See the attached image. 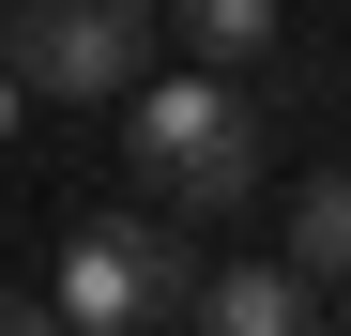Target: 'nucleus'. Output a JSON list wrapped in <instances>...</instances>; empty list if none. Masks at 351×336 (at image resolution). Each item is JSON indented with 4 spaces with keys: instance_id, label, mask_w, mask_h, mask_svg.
I'll return each mask as SVG.
<instances>
[{
    "instance_id": "0eeeda50",
    "label": "nucleus",
    "mask_w": 351,
    "mask_h": 336,
    "mask_svg": "<svg viewBox=\"0 0 351 336\" xmlns=\"http://www.w3.org/2000/svg\"><path fill=\"white\" fill-rule=\"evenodd\" d=\"M31 321H46V291H0V336H31Z\"/></svg>"
},
{
    "instance_id": "f03ea898",
    "label": "nucleus",
    "mask_w": 351,
    "mask_h": 336,
    "mask_svg": "<svg viewBox=\"0 0 351 336\" xmlns=\"http://www.w3.org/2000/svg\"><path fill=\"white\" fill-rule=\"evenodd\" d=\"M46 321H77V336H168V321H199L184 214H77L62 275H46Z\"/></svg>"
},
{
    "instance_id": "f257e3e1",
    "label": "nucleus",
    "mask_w": 351,
    "mask_h": 336,
    "mask_svg": "<svg viewBox=\"0 0 351 336\" xmlns=\"http://www.w3.org/2000/svg\"><path fill=\"white\" fill-rule=\"evenodd\" d=\"M123 153H138V184L184 214V230H214V214L260 199V92L229 77V62L138 77V92H123Z\"/></svg>"
},
{
    "instance_id": "20e7f679",
    "label": "nucleus",
    "mask_w": 351,
    "mask_h": 336,
    "mask_svg": "<svg viewBox=\"0 0 351 336\" xmlns=\"http://www.w3.org/2000/svg\"><path fill=\"white\" fill-rule=\"evenodd\" d=\"M199 321H214V336H306L321 291H306L290 260H229V275H199Z\"/></svg>"
},
{
    "instance_id": "9d476101",
    "label": "nucleus",
    "mask_w": 351,
    "mask_h": 336,
    "mask_svg": "<svg viewBox=\"0 0 351 336\" xmlns=\"http://www.w3.org/2000/svg\"><path fill=\"white\" fill-rule=\"evenodd\" d=\"M0 16H16V0H0Z\"/></svg>"
},
{
    "instance_id": "7ed1b4c3",
    "label": "nucleus",
    "mask_w": 351,
    "mask_h": 336,
    "mask_svg": "<svg viewBox=\"0 0 351 336\" xmlns=\"http://www.w3.org/2000/svg\"><path fill=\"white\" fill-rule=\"evenodd\" d=\"M153 0H16L0 16V62H16V92L31 107H123L138 77H153Z\"/></svg>"
},
{
    "instance_id": "423d86ee",
    "label": "nucleus",
    "mask_w": 351,
    "mask_h": 336,
    "mask_svg": "<svg viewBox=\"0 0 351 336\" xmlns=\"http://www.w3.org/2000/svg\"><path fill=\"white\" fill-rule=\"evenodd\" d=\"M153 16L184 31V62H229V77L275 62V0H153Z\"/></svg>"
},
{
    "instance_id": "6e6552de",
    "label": "nucleus",
    "mask_w": 351,
    "mask_h": 336,
    "mask_svg": "<svg viewBox=\"0 0 351 336\" xmlns=\"http://www.w3.org/2000/svg\"><path fill=\"white\" fill-rule=\"evenodd\" d=\"M16 107H31V92H16V62H0V138H16Z\"/></svg>"
},
{
    "instance_id": "1a4fd4ad",
    "label": "nucleus",
    "mask_w": 351,
    "mask_h": 336,
    "mask_svg": "<svg viewBox=\"0 0 351 336\" xmlns=\"http://www.w3.org/2000/svg\"><path fill=\"white\" fill-rule=\"evenodd\" d=\"M336 321H351V275H336Z\"/></svg>"
},
{
    "instance_id": "39448f33",
    "label": "nucleus",
    "mask_w": 351,
    "mask_h": 336,
    "mask_svg": "<svg viewBox=\"0 0 351 336\" xmlns=\"http://www.w3.org/2000/svg\"><path fill=\"white\" fill-rule=\"evenodd\" d=\"M275 260L306 275V291H336V275H351V168H321V184L290 199V230H275Z\"/></svg>"
}]
</instances>
